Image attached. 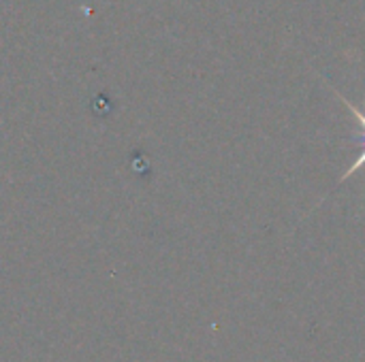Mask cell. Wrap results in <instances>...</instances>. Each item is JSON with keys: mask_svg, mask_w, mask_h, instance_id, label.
Listing matches in <instances>:
<instances>
[{"mask_svg": "<svg viewBox=\"0 0 365 362\" xmlns=\"http://www.w3.org/2000/svg\"><path fill=\"white\" fill-rule=\"evenodd\" d=\"M355 141L361 145V151H359L357 160H355V162H353V164H351V166L344 171V173H342V177H340V183H342V181H346L349 177H353V175H355V173H357L361 166H365V139H355Z\"/></svg>", "mask_w": 365, "mask_h": 362, "instance_id": "obj_1", "label": "cell"}]
</instances>
